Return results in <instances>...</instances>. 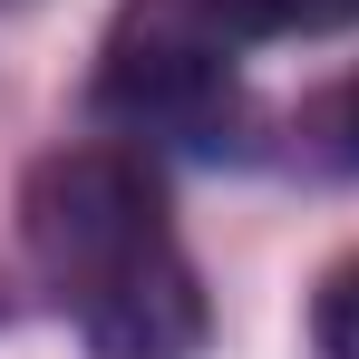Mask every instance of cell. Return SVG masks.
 <instances>
[{
    "mask_svg": "<svg viewBox=\"0 0 359 359\" xmlns=\"http://www.w3.org/2000/svg\"><path fill=\"white\" fill-rule=\"evenodd\" d=\"M340 20H359V0H126L97 59V107L136 136L214 146V126L233 117V59L252 39Z\"/></svg>",
    "mask_w": 359,
    "mask_h": 359,
    "instance_id": "obj_2",
    "label": "cell"
},
{
    "mask_svg": "<svg viewBox=\"0 0 359 359\" xmlns=\"http://www.w3.org/2000/svg\"><path fill=\"white\" fill-rule=\"evenodd\" d=\"M311 340H320V359H359V262H340V272L320 282V301H311Z\"/></svg>",
    "mask_w": 359,
    "mask_h": 359,
    "instance_id": "obj_3",
    "label": "cell"
},
{
    "mask_svg": "<svg viewBox=\"0 0 359 359\" xmlns=\"http://www.w3.org/2000/svg\"><path fill=\"white\" fill-rule=\"evenodd\" d=\"M311 136H320V146H330L340 165H359V78H340V88H330V97L311 107Z\"/></svg>",
    "mask_w": 359,
    "mask_h": 359,
    "instance_id": "obj_4",
    "label": "cell"
},
{
    "mask_svg": "<svg viewBox=\"0 0 359 359\" xmlns=\"http://www.w3.org/2000/svg\"><path fill=\"white\" fill-rule=\"evenodd\" d=\"M20 243L29 272L49 282L88 359H194L204 350V282L175 243L165 175L146 146L78 136L39 156L20 184Z\"/></svg>",
    "mask_w": 359,
    "mask_h": 359,
    "instance_id": "obj_1",
    "label": "cell"
}]
</instances>
